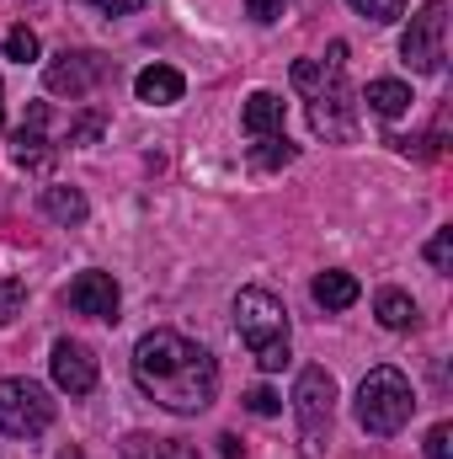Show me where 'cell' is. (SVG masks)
I'll use <instances>...</instances> for the list:
<instances>
[{"label": "cell", "instance_id": "obj_1", "mask_svg": "<svg viewBox=\"0 0 453 459\" xmlns=\"http://www.w3.org/2000/svg\"><path fill=\"white\" fill-rule=\"evenodd\" d=\"M133 385L155 406H166L176 417H198L219 395V363L209 347L160 326V332H144L133 347Z\"/></svg>", "mask_w": 453, "mask_h": 459}, {"label": "cell", "instance_id": "obj_2", "mask_svg": "<svg viewBox=\"0 0 453 459\" xmlns=\"http://www.w3.org/2000/svg\"><path fill=\"white\" fill-rule=\"evenodd\" d=\"M235 332H240V342L251 347V358H256V368L261 374H278V368H288V310H283V299L278 294H267V289H240L235 294Z\"/></svg>", "mask_w": 453, "mask_h": 459}, {"label": "cell", "instance_id": "obj_3", "mask_svg": "<svg viewBox=\"0 0 453 459\" xmlns=\"http://www.w3.org/2000/svg\"><path fill=\"white\" fill-rule=\"evenodd\" d=\"M411 411H416V390L395 363H379V368L363 374V385H357V428L363 433L395 438L411 422Z\"/></svg>", "mask_w": 453, "mask_h": 459}, {"label": "cell", "instance_id": "obj_4", "mask_svg": "<svg viewBox=\"0 0 453 459\" xmlns=\"http://www.w3.org/2000/svg\"><path fill=\"white\" fill-rule=\"evenodd\" d=\"M294 417H299V444H304V455L321 459L326 455V444H331V417H337V379H331L321 363L299 368V385H294Z\"/></svg>", "mask_w": 453, "mask_h": 459}, {"label": "cell", "instance_id": "obj_5", "mask_svg": "<svg viewBox=\"0 0 453 459\" xmlns=\"http://www.w3.org/2000/svg\"><path fill=\"white\" fill-rule=\"evenodd\" d=\"M443 38H449V5H443V0H427V5L411 16V27L400 32V59H406L416 75H438L443 59H449Z\"/></svg>", "mask_w": 453, "mask_h": 459}, {"label": "cell", "instance_id": "obj_6", "mask_svg": "<svg viewBox=\"0 0 453 459\" xmlns=\"http://www.w3.org/2000/svg\"><path fill=\"white\" fill-rule=\"evenodd\" d=\"M54 422V395L32 379H0V433L38 438Z\"/></svg>", "mask_w": 453, "mask_h": 459}, {"label": "cell", "instance_id": "obj_7", "mask_svg": "<svg viewBox=\"0 0 453 459\" xmlns=\"http://www.w3.org/2000/svg\"><path fill=\"white\" fill-rule=\"evenodd\" d=\"M102 81H107V59L102 54H86V48H64L43 70V86L54 97H91Z\"/></svg>", "mask_w": 453, "mask_h": 459}, {"label": "cell", "instance_id": "obj_8", "mask_svg": "<svg viewBox=\"0 0 453 459\" xmlns=\"http://www.w3.org/2000/svg\"><path fill=\"white\" fill-rule=\"evenodd\" d=\"M310 128L326 139V144H346L357 134V102L346 91V81L326 86L321 97H310Z\"/></svg>", "mask_w": 453, "mask_h": 459}, {"label": "cell", "instance_id": "obj_9", "mask_svg": "<svg viewBox=\"0 0 453 459\" xmlns=\"http://www.w3.org/2000/svg\"><path fill=\"white\" fill-rule=\"evenodd\" d=\"M48 374H54V385H59L64 395H91V390H97V352L86 342L59 337V342H54V358H48Z\"/></svg>", "mask_w": 453, "mask_h": 459}, {"label": "cell", "instance_id": "obj_10", "mask_svg": "<svg viewBox=\"0 0 453 459\" xmlns=\"http://www.w3.org/2000/svg\"><path fill=\"white\" fill-rule=\"evenodd\" d=\"M54 155H59V150L48 144V108L32 102V108H27V123L11 134V160H16L21 171H48Z\"/></svg>", "mask_w": 453, "mask_h": 459}, {"label": "cell", "instance_id": "obj_11", "mask_svg": "<svg viewBox=\"0 0 453 459\" xmlns=\"http://www.w3.org/2000/svg\"><path fill=\"white\" fill-rule=\"evenodd\" d=\"M117 305H123V294H117V278L113 273H81L75 283H70V310L75 316H91V321H117Z\"/></svg>", "mask_w": 453, "mask_h": 459}, {"label": "cell", "instance_id": "obj_12", "mask_svg": "<svg viewBox=\"0 0 453 459\" xmlns=\"http://www.w3.org/2000/svg\"><path fill=\"white\" fill-rule=\"evenodd\" d=\"M337 81H346V43H331L326 59H299V65H294V86H299L304 97H321V91L337 86Z\"/></svg>", "mask_w": 453, "mask_h": 459}, {"label": "cell", "instance_id": "obj_13", "mask_svg": "<svg viewBox=\"0 0 453 459\" xmlns=\"http://www.w3.org/2000/svg\"><path fill=\"white\" fill-rule=\"evenodd\" d=\"M182 91H187V81H182V70H171V65H150V70L133 75V97H139L144 108H171V102H182Z\"/></svg>", "mask_w": 453, "mask_h": 459}, {"label": "cell", "instance_id": "obj_14", "mask_svg": "<svg viewBox=\"0 0 453 459\" xmlns=\"http://www.w3.org/2000/svg\"><path fill=\"white\" fill-rule=\"evenodd\" d=\"M283 117H288V102L278 91H251L245 108H240V123L251 139H267V134H283Z\"/></svg>", "mask_w": 453, "mask_h": 459}, {"label": "cell", "instance_id": "obj_15", "mask_svg": "<svg viewBox=\"0 0 453 459\" xmlns=\"http://www.w3.org/2000/svg\"><path fill=\"white\" fill-rule=\"evenodd\" d=\"M310 294H315V305L321 310H346V305H357V278L352 273H341V267H331V273H321L315 283H310Z\"/></svg>", "mask_w": 453, "mask_h": 459}, {"label": "cell", "instance_id": "obj_16", "mask_svg": "<svg viewBox=\"0 0 453 459\" xmlns=\"http://www.w3.org/2000/svg\"><path fill=\"white\" fill-rule=\"evenodd\" d=\"M123 459H198V449H192V444H182V438L128 433V438H123Z\"/></svg>", "mask_w": 453, "mask_h": 459}, {"label": "cell", "instance_id": "obj_17", "mask_svg": "<svg viewBox=\"0 0 453 459\" xmlns=\"http://www.w3.org/2000/svg\"><path fill=\"white\" fill-rule=\"evenodd\" d=\"M43 214H48L54 225H86L91 204H86L81 187H43Z\"/></svg>", "mask_w": 453, "mask_h": 459}, {"label": "cell", "instance_id": "obj_18", "mask_svg": "<svg viewBox=\"0 0 453 459\" xmlns=\"http://www.w3.org/2000/svg\"><path fill=\"white\" fill-rule=\"evenodd\" d=\"M373 316H379V326H389V332H411V326H416V299L400 294V289H379Z\"/></svg>", "mask_w": 453, "mask_h": 459}, {"label": "cell", "instance_id": "obj_19", "mask_svg": "<svg viewBox=\"0 0 453 459\" xmlns=\"http://www.w3.org/2000/svg\"><path fill=\"white\" fill-rule=\"evenodd\" d=\"M363 102H368V113H379V117H400L411 108V86L406 81H368Z\"/></svg>", "mask_w": 453, "mask_h": 459}, {"label": "cell", "instance_id": "obj_20", "mask_svg": "<svg viewBox=\"0 0 453 459\" xmlns=\"http://www.w3.org/2000/svg\"><path fill=\"white\" fill-rule=\"evenodd\" d=\"M294 155H299V144H288V134H267V139L251 144V166L256 171H283Z\"/></svg>", "mask_w": 453, "mask_h": 459}, {"label": "cell", "instance_id": "obj_21", "mask_svg": "<svg viewBox=\"0 0 453 459\" xmlns=\"http://www.w3.org/2000/svg\"><path fill=\"white\" fill-rule=\"evenodd\" d=\"M0 48H5L11 65H27V59H38V32H32V27H11Z\"/></svg>", "mask_w": 453, "mask_h": 459}, {"label": "cell", "instance_id": "obj_22", "mask_svg": "<svg viewBox=\"0 0 453 459\" xmlns=\"http://www.w3.org/2000/svg\"><path fill=\"white\" fill-rule=\"evenodd\" d=\"M27 305V283L21 278H0V326H11Z\"/></svg>", "mask_w": 453, "mask_h": 459}, {"label": "cell", "instance_id": "obj_23", "mask_svg": "<svg viewBox=\"0 0 453 459\" xmlns=\"http://www.w3.org/2000/svg\"><path fill=\"white\" fill-rule=\"evenodd\" d=\"M346 5H352L357 16L379 22V27H384V22H400V16H406V0H346Z\"/></svg>", "mask_w": 453, "mask_h": 459}, {"label": "cell", "instance_id": "obj_24", "mask_svg": "<svg viewBox=\"0 0 453 459\" xmlns=\"http://www.w3.org/2000/svg\"><path fill=\"white\" fill-rule=\"evenodd\" d=\"M427 262H432L438 273H453V230H449V225L427 240Z\"/></svg>", "mask_w": 453, "mask_h": 459}, {"label": "cell", "instance_id": "obj_25", "mask_svg": "<svg viewBox=\"0 0 453 459\" xmlns=\"http://www.w3.org/2000/svg\"><path fill=\"white\" fill-rule=\"evenodd\" d=\"M102 128H107V117L102 113H81L75 123H70V144H97Z\"/></svg>", "mask_w": 453, "mask_h": 459}, {"label": "cell", "instance_id": "obj_26", "mask_svg": "<svg viewBox=\"0 0 453 459\" xmlns=\"http://www.w3.org/2000/svg\"><path fill=\"white\" fill-rule=\"evenodd\" d=\"M283 11H288V0H245V16H251V22H261V27H272Z\"/></svg>", "mask_w": 453, "mask_h": 459}, {"label": "cell", "instance_id": "obj_27", "mask_svg": "<svg viewBox=\"0 0 453 459\" xmlns=\"http://www.w3.org/2000/svg\"><path fill=\"white\" fill-rule=\"evenodd\" d=\"M422 449H427V459H449L453 455V428H449V422H438V428L427 433V444H422Z\"/></svg>", "mask_w": 453, "mask_h": 459}, {"label": "cell", "instance_id": "obj_28", "mask_svg": "<svg viewBox=\"0 0 453 459\" xmlns=\"http://www.w3.org/2000/svg\"><path fill=\"white\" fill-rule=\"evenodd\" d=\"M245 406H251V411H256V417H278V411H283V401H278V395H272V390H267V385H256V390H251V395H245Z\"/></svg>", "mask_w": 453, "mask_h": 459}, {"label": "cell", "instance_id": "obj_29", "mask_svg": "<svg viewBox=\"0 0 453 459\" xmlns=\"http://www.w3.org/2000/svg\"><path fill=\"white\" fill-rule=\"evenodd\" d=\"M97 11H107V16H128V11H139L144 0H91Z\"/></svg>", "mask_w": 453, "mask_h": 459}, {"label": "cell", "instance_id": "obj_30", "mask_svg": "<svg viewBox=\"0 0 453 459\" xmlns=\"http://www.w3.org/2000/svg\"><path fill=\"white\" fill-rule=\"evenodd\" d=\"M219 455H225V459H240L245 449H240V438H235V433H225V438H219Z\"/></svg>", "mask_w": 453, "mask_h": 459}, {"label": "cell", "instance_id": "obj_31", "mask_svg": "<svg viewBox=\"0 0 453 459\" xmlns=\"http://www.w3.org/2000/svg\"><path fill=\"white\" fill-rule=\"evenodd\" d=\"M0 128H5V86H0Z\"/></svg>", "mask_w": 453, "mask_h": 459}, {"label": "cell", "instance_id": "obj_32", "mask_svg": "<svg viewBox=\"0 0 453 459\" xmlns=\"http://www.w3.org/2000/svg\"><path fill=\"white\" fill-rule=\"evenodd\" d=\"M59 459H86V455H81V449H64V455H59Z\"/></svg>", "mask_w": 453, "mask_h": 459}]
</instances>
